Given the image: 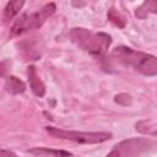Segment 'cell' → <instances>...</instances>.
I'll return each mask as SVG.
<instances>
[{"label":"cell","mask_w":157,"mask_h":157,"mask_svg":"<svg viewBox=\"0 0 157 157\" xmlns=\"http://www.w3.org/2000/svg\"><path fill=\"white\" fill-rule=\"evenodd\" d=\"M112 58L117 63L134 67L135 70L146 76H155L157 74V59L152 54L120 45L113 49Z\"/></svg>","instance_id":"obj_1"},{"label":"cell","mask_w":157,"mask_h":157,"mask_svg":"<svg viewBox=\"0 0 157 157\" xmlns=\"http://www.w3.org/2000/svg\"><path fill=\"white\" fill-rule=\"evenodd\" d=\"M70 38L78 48L94 56H103L112 44V37L109 34L103 32H92L81 27L71 28Z\"/></svg>","instance_id":"obj_2"},{"label":"cell","mask_w":157,"mask_h":157,"mask_svg":"<svg viewBox=\"0 0 157 157\" xmlns=\"http://www.w3.org/2000/svg\"><path fill=\"white\" fill-rule=\"evenodd\" d=\"M56 10V5L54 2H48L34 12H26L21 15L11 27V32L13 34H20L26 31L39 28Z\"/></svg>","instance_id":"obj_3"},{"label":"cell","mask_w":157,"mask_h":157,"mask_svg":"<svg viewBox=\"0 0 157 157\" xmlns=\"http://www.w3.org/2000/svg\"><path fill=\"white\" fill-rule=\"evenodd\" d=\"M45 130L53 137L70 140L78 144H101L113 137V134L108 131H74V130H64L54 126H47Z\"/></svg>","instance_id":"obj_4"},{"label":"cell","mask_w":157,"mask_h":157,"mask_svg":"<svg viewBox=\"0 0 157 157\" xmlns=\"http://www.w3.org/2000/svg\"><path fill=\"white\" fill-rule=\"evenodd\" d=\"M155 147V141L145 137L126 139L117 144L105 157H140Z\"/></svg>","instance_id":"obj_5"},{"label":"cell","mask_w":157,"mask_h":157,"mask_svg":"<svg viewBox=\"0 0 157 157\" xmlns=\"http://www.w3.org/2000/svg\"><path fill=\"white\" fill-rule=\"evenodd\" d=\"M27 77H28V82L32 92L37 97H43L45 94V85L40 80L39 75L37 74V69L33 65H29L27 67Z\"/></svg>","instance_id":"obj_6"},{"label":"cell","mask_w":157,"mask_h":157,"mask_svg":"<svg viewBox=\"0 0 157 157\" xmlns=\"http://www.w3.org/2000/svg\"><path fill=\"white\" fill-rule=\"evenodd\" d=\"M5 90L11 94H20L26 91V85L16 76H7L5 81Z\"/></svg>","instance_id":"obj_7"},{"label":"cell","mask_w":157,"mask_h":157,"mask_svg":"<svg viewBox=\"0 0 157 157\" xmlns=\"http://www.w3.org/2000/svg\"><path fill=\"white\" fill-rule=\"evenodd\" d=\"M29 153L36 155V156H53V157H70L72 156L69 151L64 150H54V148H48V147H34L28 150Z\"/></svg>","instance_id":"obj_8"},{"label":"cell","mask_w":157,"mask_h":157,"mask_svg":"<svg viewBox=\"0 0 157 157\" xmlns=\"http://www.w3.org/2000/svg\"><path fill=\"white\" fill-rule=\"evenodd\" d=\"M25 5L23 0H13V1H9L4 9V21H10L12 20L22 9V6Z\"/></svg>","instance_id":"obj_9"},{"label":"cell","mask_w":157,"mask_h":157,"mask_svg":"<svg viewBox=\"0 0 157 157\" xmlns=\"http://www.w3.org/2000/svg\"><path fill=\"white\" fill-rule=\"evenodd\" d=\"M157 10V2L153 0H148L142 2L136 10H135V15L139 18H146L150 13H155Z\"/></svg>","instance_id":"obj_10"},{"label":"cell","mask_w":157,"mask_h":157,"mask_svg":"<svg viewBox=\"0 0 157 157\" xmlns=\"http://www.w3.org/2000/svg\"><path fill=\"white\" fill-rule=\"evenodd\" d=\"M135 126H136V130L142 134L156 136V124L153 120H141V121L136 123Z\"/></svg>","instance_id":"obj_11"},{"label":"cell","mask_w":157,"mask_h":157,"mask_svg":"<svg viewBox=\"0 0 157 157\" xmlns=\"http://www.w3.org/2000/svg\"><path fill=\"white\" fill-rule=\"evenodd\" d=\"M107 16H108V20L112 21L115 26H118V27H120V28H124V27H125V20H124V17H123L115 9H113V7L109 9Z\"/></svg>","instance_id":"obj_12"},{"label":"cell","mask_w":157,"mask_h":157,"mask_svg":"<svg viewBox=\"0 0 157 157\" xmlns=\"http://www.w3.org/2000/svg\"><path fill=\"white\" fill-rule=\"evenodd\" d=\"M114 102L118 103V104H120V105L126 107V105H130L131 104L132 99H131V96L128 94V93H119V94H117L114 97Z\"/></svg>","instance_id":"obj_13"},{"label":"cell","mask_w":157,"mask_h":157,"mask_svg":"<svg viewBox=\"0 0 157 157\" xmlns=\"http://www.w3.org/2000/svg\"><path fill=\"white\" fill-rule=\"evenodd\" d=\"M9 65H10V63L7 60L0 63V76H5L6 75V72L9 70Z\"/></svg>","instance_id":"obj_14"},{"label":"cell","mask_w":157,"mask_h":157,"mask_svg":"<svg viewBox=\"0 0 157 157\" xmlns=\"http://www.w3.org/2000/svg\"><path fill=\"white\" fill-rule=\"evenodd\" d=\"M0 157H17V155L10 150H4L0 148Z\"/></svg>","instance_id":"obj_15"}]
</instances>
